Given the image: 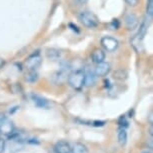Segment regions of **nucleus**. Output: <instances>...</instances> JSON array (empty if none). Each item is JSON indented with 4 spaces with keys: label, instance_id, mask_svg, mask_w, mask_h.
I'll return each mask as SVG.
<instances>
[{
    "label": "nucleus",
    "instance_id": "nucleus-1",
    "mask_svg": "<svg viewBox=\"0 0 153 153\" xmlns=\"http://www.w3.org/2000/svg\"><path fill=\"white\" fill-rule=\"evenodd\" d=\"M68 83L72 88L80 90L84 86V72L83 69H76L68 74Z\"/></svg>",
    "mask_w": 153,
    "mask_h": 153
},
{
    "label": "nucleus",
    "instance_id": "nucleus-2",
    "mask_svg": "<svg viewBox=\"0 0 153 153\" xmlns=\"http://www.w3.org/2000/svg\"><path fill=\"white\" fill-rule=\"evenodd\" d=\"M80 22L87 28H95L98 25V18L90 11H81L78 16Z\"/></svg>",
    "mask_w": 153,
    "mask_h": 153
},
{
    "label": "nucleus",
    "instance_id": "nucleus-3",
    "mask_svg": "<svg viewBox=\"0 0 153 153\" xmlns=\"http://www.w3.org/2000/svg\"><path fill=\"white\" fill-rule=\"evenodd\" d=\"M41 62H42L41 55H40L39 52H36L27 57L24 62V65L28 70H36L40 66V64H41Z\"/></svg>",
    "mask_w": 153,
    "mask_h": 153
},
{
    "label": "nucleus",
    "instance_id": "nucleus-4",
    "mask_svg": "<svg viewBox=\"0 0 153 153\" xmlns=\"http://www.w3.org/2000/svg\"><path fill=\"white\" fill-rule=\"evenodd\" d=\"M14 130V124L3 113H0V132L1 134L8 135Z\"/></svg>",
    "mask_w": 153,
    "mask_h": 153
},
{
    "label": "nucleus",
    "instance_id": "nucleus-5",
    "mask_svg": "<svg viewBox=\"0 0 153 153\" xmlns=\"http://www.w3.org/2000/svg\"><path fill=\"white\" fill-rule=\"evenodd\" d=\"M84 72V86L91 87L96 83V74L94 72V69H91L89 66H86V68L83 69Z\"/></svg>",
    "mask_w": 153,
    "mask_h": 153
},
{
    "label": "nucleus",
    "instance_id": "nucleus-6",
    "mask_svg": "<svg viewBox=\"0 0 153 153\" xmlns=\"http://www.w3.org/2000/svg\"><path fill=\"white\" fill-rule=\"evenodd\" d=\"M101 44H102V46L104 47L105 50L109 51V52H112V51L116 50L119 43H118L117 39L113 38V37L105 36L101 39Z\"/></svg>",
    "mask_w": 153,
    "mask_h": 153
},
{
    "label": "nucleus",
    "instance_id": "nucleus-7",
    "mask_svg": "<svg viewBox=\"0 0 153 153\" xmlns=\"http://www.w3.org/2000/svg\"><path fill=\"white\" fill-rule=\"evenodd\" d=\"M94 72L96 74V76H106L110 72V64L104 61L97 63L94 68Z\"/></svg>",
    "mask_w": 153,
    "mask_h": 153
},
{
    "label": "nucleus",
    "instance_id": "nucleus-8",
    "mask_svg": "<svg viewBox=\"0 0 153 153\" xmlns=\"http://www.w3.org/2000/svg\"><path fill=\"white\" fill-rule=\"evenodd\" d=\"M54 152L55 153H70L71 147L67 141L60 140L54 145Z\"/></svg>",
    "mask_w": 153,
    "mask_h": 153
},
{
    "label": "nucleus",
    "instance_id": "nucleus-9",
    "mask_svg": "<svg viewBox=\"0 0 153 153\" xmlns=\"http://www.w3.org/2000/svg\"><path fill=\"white\" fill-rule=\"evenodd\" d=\"M68 70H69V67L67 66V64H66L65 66L62 65L61 69H59V70L56 72L55 75H54V78H55L57 83H61V82L65 81V80L67 79Z\"/></svg>",
    "mask_w": 153,
    "mask_h": 153
},
{
    "label": "nucleus",
    "instance_id": "nucleus-10",
    "mask_svg": "<svg viewBox=\"0 0 153 153\" xmlns=\"http://www.w3.org/2000/svg\"><path fill=\"white\" fill-rule=\"evenodd\" d=\"M31 99L34 102L35 106L39 108H45V109H48L49 107V102L45 98H43L39 95H36V94H32L31 95Z\"/></svg>",
    "mask_w": 153,
    "mask_h": 153
},
{
    "label": "nucleus",
    "instance_id": "nucleus-11",
    "mask_svg": "<svg viewBox=\"0 0 153 153\" xmlns=\"http://www.w3.org/2000/svg\"><path fill=\"white\" fill-rule=\"evenodd\" d=\"M125 24L128 29H133V28H135L138 24L137 16L133 13L128 14V15L125 17Z\"/></svg>",
    "mask_w": 153,
    "mask_h": 153
},
{
    "label": "nucleus",
    "instance_id": "nucleus-12",
    "mask_svg": "<svg viewBox=\"0 0 153 153\" xmlns=\"http://www.w3.org/2000/svg\"><path fill=\"white\" fill-rule=\"evenodd\" d=\"M91 58H92V61H93L95 64H97V63H100V62L104 61L105 53L103 52L102 50H100V49H96V50L92 53Z\"/></svg>",
    "mask_w": 153,
    "mask_h": 153
},
{
    "label": "nucleus",
    "instance_id": "nucleus-13",
    "mask_svg": "<svg viewBox=\"0 0 153 153\" xmlns=\"http://www.w3.org/2000/svg\"><path fill=\"white\" fill-rule=\"evenodd\" d=\"M147 29H148V23H147L145 20L141 23L140 24V26H139V30H138V33H137V40L138 41H141L143 38H144V36H145V34L147 32Z\"/></svg>",
    "mask_w": 153,
    "mask_h": 153
},
{
    "label": "nucleus",
    "instance_id": "nucleus-14",
    "mask_svg": "<svg viewBox=\"0 0 153 153\" xmlns=\"http://www.w3.org/2000/svg\"><path fill=\"white\" fill-rule=\"evenodd\" d=\"M71 152L72 153H88V149L83 143L77 142V143H75L73 147L71 148Z\"/></svg>",
    "mask_w": 153,
    "mask_h": 153
},
{
    "label": "nucleus",
    "instance_id": "nucleus-15",
    "mask_svg": "<svg viewBox=\"0 0 153 153\" xmlns=\"http://www.w3.org/2000/svg\"><path fill=\"white\" fill-rule=\"evenodd\" d=\"M46 55L51 60H58L60 58V56H61V53H60V51L57 50V49L51 48L46 51Z\"/></svg>",
    "mask_w": 153,
    "mask_h": 153
},
{
    "label": "nucleus",
    "instance_id": "nucleus-16",
    "mask_svg": "<svg viewBox=\"0 0 153 153\" xmlns=\"http://www.w3.org/2000/svg\"><path fill=\"white\" fill-rule=\"evenodd\" d=\"M38 77H39L38 73H37L35 70H29V72L25 75L24 79H25V81H27L29 83H34L38 80Z\"/></svg>",
    "mask_w": 153,
    "mask_h": 153
},
{
    "label": "nucleus",
    "instance_id": "nucleus-17",
    "mask_svg": "<svg viewBox=\"0 0 153 153\" xmlns=\"http://www.w3.org/2000/svg\"><path fill=\"white\" fill-rule=\"evenodd\" d=\"M118 142L121 146H124L127 142V132L125 128H121L118 132Z\"/></svg>",
    "mask_w": 153,
    "mask_h": 153
},
{
    "label": "nucleus",
    "instance_id": "nucleus-18",
    "mask_svg": "<svg viewBox=\"0 0 153 153\" xmlns=\"http://www.w3.org/2000/svg\"><path fill=\"white\" fill-rule=\"evenodd\" d=\"M146 15H147V18L152 19V16H153V0H147Z\"/></svg>",
    "mask_w": 153,
    "mask_h": 153
},
{
    "label": "nucleus",
    "instance_id": "nucleus-19",
    "mask_svg": "<svg viewBox=\"0 0 153 153\" xmlns=\"http://www.w3.org/2000/svg\"><path fill=\"white\" fill-rule=\"evenodd\" d=\"M5 151V140L0 138V153H4Z\"/></svg>",
    "mask_w": 153,
    "mask_h": 153
},
{
    "label": "nucleus",
    "instance_id": "nucleus-20",
    "mask_svg": "<svg viewBox=\"0 0 153 153\" xmlns=\"http://www.w3.org/2000/svg\"><path fill=\"white\" fill-rule=\"evenodd\" d=\"M105 121H93L92 122V125L93 126H96V127H102L105 125Z\"/></svg>",
    "mask_w": 153,
    "mask_h": 153
},
{
    "label": "nucleus",
    "instance_id": "nucleus-21",
    "mask_svg": "<svg viewBox=\"0 0 153 153\" xmlns=\"http://www.w3.org/2000/svg\"><path fill=\"white\" fill-rule=\"evenodd\" d=\"M125 2L127 4L129 5V6H136L138 4V0H125Z\"/></svg>",
    "mask_w": 153,
    "mask_h": 153
},
{
    "label": "nucleus",
    "instance_id": "nucleus-22",
    "mask_svg": "<svg viewBox=\"0 0 153 153\" xmlns=\"http://www.w3.org/2000/svg\"><path fill=\"white\" fill-rule=\"evenodd\" d=\"M75 1H76L78 4H84L88 1V0H75Z\"/></svg>",
    "mask_w": 153,
    "mask_h": 153
},
{
    "label": "nucleus",
    "instance_id": "nucleus-23",
    "mask_svg": "<svg viewBox=\"0 0 153 153\" xmlns=\"http://www.w3.org/2000/svg\"><path fill=\"white\" fill-rule=\"evenodd\" d=\"M152 116H153V114H152V112L149 114V123L150 124H152L153 123V120H152Z\"/></svg>",
    "mask_w": 153,
    "mask_h": 153
},
{
    "label": "nucleus",
    "instance_id": "nucleus-24",
    "mask_svg": "<svg viewBox=\"0 0 153 153\" xmlns=\"http://www.w3.org/2000/svg\"><path fill=\"white\" fill-rule=\"evenodd\" d=\"M3 65H4V60L2 58H0V68H1Z\"/></svg>",
    "mask_w": 153,
    "mask_h": 153
},
{
    "label": "nucleus",
    "instance_id": "nucleus-25",
    "mask_svg": "<svg viewBox=\"0 0 153 153\" xmlns=\"http://www.w3.org/2000/svg\"><path fill=\"white\" fill-rule=\"evenodd\" d=\"M150 132H149V133H150V135H152V127H151V128H150V130H149Z\"/></svg>",
    "mask_w": 153,
    "mask_h": 153
},
{
    "label": "nucleus",
    "instance_id": "nucleus-26",
    "mask_svg": "<svg viewBox=\"0 0 153 153\" xmlns=\"http://www.w3.org/2000/svg\"><path fill=\"white\" fill-rule=\"evenodd\" d=\"M143 153H151V152H148V151H145V152H143Z\"/></svg>",
    "mask_w": 153,
    "mask_h": 153
},
{
    "label": "nucleus",
    "instance_id": "nucleus-27",
    "mask_svg": "<svg viewBox=\"0 0 153 153\" xmlns=\"http://www.w3.org/2000/svg\"><path fill=\"white\" fill-rule=\"evenodd\" d=\"M0 138H1V132H0Z\"/></svg>",
    "mask_w": 153,
    "mask_h": 153
}]
</instances>
